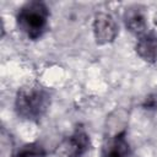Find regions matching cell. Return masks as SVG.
Returning <instances> with one entry per match:
<instances>
[{
  "mask_svg": "<svg viewBox=\"0 0 157 157\" xmlns=\"http://www.w3.org/2000/svg\"><path fill=\"white\" fill-rule=\"evenodd\" d=\"M50 101V94L44 87L37 83H29L17 91L15 110L25 120L38 121L48 112Z\"/></svg>",
  "mask_w": 157,
  "mask_h": 157,
  "instance_id": "1",
  "label": "cell"
},
{
  "mask_svg": "<svg viewBox=\"0 0 157 157\" xmlns=\"http://www.w3.org/2000/svg\"><path fill=\"white\" fill-rule=\"evenodd\" d=\"M49 9L43 1L26 2L18 11L16 21L17 26L29 39L36 40L40 38L48 29L49 23Z\"/></svg>",
  "mask_w": 157,
  "mask_h": 157,
  "instance_id": "2",
  "label": "cell"
},
{
  "mask_svg": "<svg viewBox=\"0 0 157 157\" xmlns=\"http://www.w3.org/2000/svg\"><path fill=\"white\" fill-rule=\"evenodd\" d=\"M91 147V140L83 128H77L55 148L58 157H82Z\"/></svg>",
  "mask_w": 157,
  "mask_h": 157,
  "instance_id": "3",
  "label": "cell"
},
{
  "mask_svg": "<svg viewBox=\"0 0 157 157\" xmlns=\"http://www.w3.org/2000/svg\"><path fill=\"white\" fill-rule=\"evenodd\" d=\"M93 36L98 45L112 43L118 36V25L107 12H97L93 18Z\"/></svg>",
  "mask_w": 157,
  "mask_h": 157,
  "instance_id": "4",
  "label": "cell"
},
{
  "mask_svg": "<svg viewBox=\"0 0 157 157\" xmlns=\"http://www.w3.org/2000/svg\"><path fill=\"white\" fill-rule=\"evenodd\" d=\"M102 157H130V146L126 140V131L104 136Z\"/></svg>",
  "mask_w": 157,
  "mask_h": 157,
  "instance_id": "5",
  "label": "cell"
},
{
  "mask_svg": "<svg viewBox=\"0 0 157 157\" xmlns=\"http://www.w3.org/2000/svg\"><path fill=\"white\" fill-rule=\"evenodd\" d=\"M124 22L125 27L136 36L145 34V31L147 28V21L146 15L142 7L140 6H130L124 12Z\"/></svg>",
  "mask_w": 157,
  "mask_h": 157,
  "instance_id": "6",
  "label": "cell"
},
{
  "mask_svg": "<svg viewBox=\"0 0 157 157\" xmlns=\"http://www.w3.org/2000/svg\"><path fill=\"white\" fill-rule=\"evenodd\" d=\"M136 54L147 63L157 61V34L145 33L139 37L135 44Z\"/></svg>",
  "mask_w": 157,
  "mask_h": 157,
  "instance_id": "7",
  "label": "cell"
},
{
  "mask_svg": "<svg viewBox=\"0 0 157 157\" xmlns=\"http://www.w3.org/2000/svg\"><path fill=\"white\" fill-rule=\"evenodd\" d=\"M15 157H45V150L42 145L32 142L22 146Z\"/></svg>",
  "mask_w": 157,
  "mask_h": 157,
  "instance_id": "8",
  "label": "cell"
},
{
  "mask_svg": "<svg viewBox=\"0 0 157 157\" xmlns=\"http://www.w3.org/2000/svg\"><path fill=\"white\" fill-rule=\"evenodd\" d=\"M0 153L1 157H11L12 156V151H13V140L10 135V132H7L4 128L1 129L0 132Z\"/></svg>",
  "mask_w": 157,
  "mask_h": 157,
  "instance_id": "9",
  "label": "cell"
},
{
  "mask_svg": "<svg viewBox=\"0 0 157 157\" xmlns=\"http://www.w3.org/2000/svg\"><path fill=\"white\" fill-rule=\"evenodd\" d=\"M142 107L147 110H152V109H157V93H151L148 94L144 103H142Z\"/></svg>",
  "mask_w": 157,
  "mask_h": 157,
  "instance_id": "10",
  "label": "cell"
}]
</instances>
